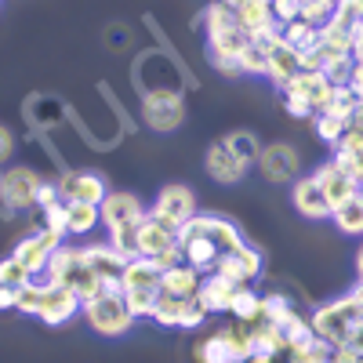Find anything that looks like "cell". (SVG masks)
<instances>
[{
  "mask_svg": "<svg viewBox=\"0 0 363 363\" xmlns=\"http://www.w3.org/2000/svg\"><path fill=\"white\" fill-rule=\"evenodd\" d=\"M11 153H15V135H11L4 124H0V164H8Z\"/></svg>",
  "mask_w": 363,
  "mask_h": 363,
  "instance_id": "7dc6e473",
  "label": "cell"
},
{
  "mask_svg": "<svg viewBox=\"0 0 363 363\" xmlns=\"http://www.w3.org/2000/svg\"><path fill=\"white\" fill-rule=\"evenodd\" d=\"M84 251V262L99 272V280L106 284V287H120V272H124V255H116L109 244H87V247H80Z\"/></svg>",
  "mask_w": 363,
  "mask_h": 363,
  "instance_id": "ffe728a7",
  "label": "cell"
},
{
  "mask_svg": "<svg viewBox=\"0 0 363 363\" xmlns=\"http://www.w3.org/2000/svg\"><path fill=\"white\" fill-rule=\"evenodd\" d=\"M62 244L55 233H48V229H40V233H33V236H26V240H18V247L11 251V258H18L22 265H26V272L29 277H37V272H44L48 269V258H51V251Z\"/></svg>",
  "mask_w": 363,
  "mask_h": 363,
  "instance_id": "9a60e30c",
  "label": "cell"
},
{
  "mask_svg": "<svg viewBox=\"0 0 363 363\" xmlns=\"http://www.w3.org/2000/svg\"><path fill=\"white\" fill-rule=\"evenodd\" d=\"M44 277H48V284L69 287V291L80 298V306L95 301V298L106 291V284L99 280V272L84 262V251H80V247H66V244H58V247L51 251Z\"/></svg>",
  "mask_w": 363,
  "mask_h": 363,
  "instance_id": "7a4b0ae2",
  "label": "cell"
},
{
  "mask_svg": "<svg viewBox=\"0 0 363 363\" xmlns=\"http://www.w3.org/2000/svg\"><path fill=\"white\" fill-rule=\"evenodd\" d=\"M40 294H44V284H37V280L22 284V287H18L15 309H18V313H29V316H37V309H40Z\"/></svg>",
  "mask_w": 363,
  "mask_h": 363,
  "instance_id": "f35d334b",
  "label": "cell"
},
{
  "mask_svg": "<svg viewBox=\"0 0 363 363\" xmlns=\"http://www.w3.org/2000/svg\"><path fill=\"white\" fill-rule=\"evenodd\" d=\"M222 145L229 149V153L233 157H240V160H244L247 167L251 164H258V153H262V142L251 135V131H229L225 138H222Z\"/></svg>",
  "mask_w": 363,
  "mask_h": 363,
  "instance_id": "f1b7e54d",
  "label": "cell"
},
{
  "mask_svg": "<svg viewBox=\"0 0 363 363\" xmlns=\"http://www.w3.org/2000/svg\"><path fill=\"white\" fill-rule=\"evenodd\" d=\"M330 222H335L338 233H345V236H363V189H356L345 203H338L330 211Z\"/></svg>",
  "mask_w": 363,
  "mask_h": 363,
  "instance_id": "484cf974",
  "label": "cell"
},
{
  "mask_svg": "<svg viewBox=\"0 0 363 363\" xmlns=\"http://www.w3.org/2000/svg\"><path fill=\"white\" fill-rule=\"evenodd\" d=\"M313 178H316V186H320V193L327 196V203H330V211H335L338 203H345L356 189H363V186H356V182L335 164V160H327V164H320L316 171H313Z\"/></svg>",
  "mask_w": 363,
  "mask_h": 363,
  "instance_id": "ac0fdd59",
  "label": "cell"
},
{
  "mask_svg": "<svg viewBox=\"0 0 363 363\" xmlns=\"http://www.w3.org/2000/svg\"><path fill=\"white\" fill-rule=\"evenodd\" d=\"M182 306H186V298H174V294L160 291L157 301H153V313H149V320H153L157 327H178V320H182Z\"/></svg>",
  "mask_w": 363,
  "mask_h": 363,
  "instance_id": "4dcf8cb0",
  "label": "cell"
},
{
  "mask_svg": "<svg viewBox=\"0 0 363 363\" xmlns=\"http://www.w3.org/2000/svg\"><path fill=\"white\" fill-rule=\"evenodd\" d=\"M349 55H352V62H363V22L352 29V37H349Z\"/></svg>",
  "mask_w": 363,
  "mask_h": 363,
  "instance_id": "c3c4849f",
  "label": "cell"
},
{
  "mask_svg": "<svg viewBox=\"0 0 363 363\" xmlns=\"http://www.w3.org/2000/svg\"><path fill=\"white\" fill-rule=\"evenodd\" d=\"M356 272H359V284H363V247L356 251Z\"/></svg>",
  "mask_w": 363,
  "mask_h": 363,
  "instance_id": "816d5d0a",
  "label": "cell"
},
{
  "mask_svg": "<svg viewBox=\"0 0 363 363\" xmlns=\"http://www.w3.org/2000/svg\"><path fill=\"white\" fill-rule=\"evenodd\" d=\"M211 272H218V277L233 280L236 287H244L255 277H262V255L244 244V247H236L229 255H218V262H215V269H211Z\"/></svg>",
  "mask_w": 363,
  "mask_h": 363,
  "instance_id": "4fadbf2b",
  "label": "cell"
},
{
  "mask_svg": "<svg viewBox=\"0 0 363 363\" xmlns=\"http://www.w3.org/2000/svg\"><path fill=\"white\" fill-rule=\"evenodd\" d=\"M280 91H284V95L301 99V102H309L313 113H323L327 102H330V91H335V84H330L320 69H301V73H294Z\"/></svg>",
  "mask_w": 363,
  "mask_h": 363,
  "instance_id": "30bf717a",
  "label": "cell"
},
{
  "mask_svg": "<svg viewBox=\"0 0 363 363\" xmlns=\"http://www.w3.org/2000/svg\"><path fill=\"white\" fill-rule=\"evenodd\" d=\"M291 203H294L298 215H306V218H316V222L330 218V203H327V196L320 193V186H316L313 174H298V178H294Z\"/></svg>",
  "mask_w": 363,
  "mask_h": 363,
  "instance_id": "e0dca14e",
  "label": "cell"
},
{
  "mask_svg": "<svg viewBox=\"0 0 363 363\" xmlns=\"http://www.w3.org/2000/svg\"><path fill=\"white\" fill-rule=\"evenodd\" d=\"M55 186H58V196L66 203H91V207H99L109 193L106 178L95 174V171H69V174L58 178Z\"/></svg>",
  "mask_w": 363,
  "mask_h": 363,
  "instance_id": "ba28073f",
  "label": "cell"
},
{
  "mask_svg": "<svg viewBox=\"0 0 363 363\" xmlns=\"http://www.w3.org/2000/svg\"><path fill=\"white\" fill-rule=\"evenodd\" d=\"M29 280H33V277H29V272H26V265L18 262V258H4V262H0V287H22V284H29Z\"/></svg>",
  "mask_w": 363,
  "mask_h": 363,
  "instance_id": "8d00e7d4",
  "label": "cell"
},
{
  "mask_svg": "<svg viewBox=\"0 0 363 363\" xmlns=\"http://www.w3.org/2000/svg\"><path fill=\"white\" fill-rule=\"evenodd\" d=\"M356 99H363V62H352V73H349V84H345Z\"/></svg>",
  "mask_w": 363,
  "mask_h": 363,
  "instance_id": "681fc988",
  "label": "cell"
},
{
  "mask_svg": "<svg viewBox=\"0 0 363 363\" xmlns=\"http://www.w3.org/2000/svg\"><path fill=\"white\" fill-rule=\"evenodd\" d=\"M80 309H84V306H80V298H77L69 287H62V284H48V280H44V294H40L37 320H44L48 327H62V323H69Z\"/></svg>",
  "mask_w": 363,
  "mask_h": 363,
  "instance_id": "9c48e42d",
  "label": "cell"
},
{
  "mask_svg": "<svg viewBox=\"0 0 363 363\" xmlns=\"http://www.w3.org/2000/svg\"><path fill=\"white\" fill-rule=\"evenodd\" d=\"M309 327H313V335L323 338L327 345H356L359 335H363V306H359L356 291L320 306L313 313Z\"/></svg>",
  "mask_w": 363,
  "mask_h": 363,
  "instance_id": "6da1fadb",
  "label": "cell"
},
{
  "mask_svg": "<svg viewBox=\"0 0 363 363\" xmlns=\"http://www.w3.org/2000/svg\"><path fill=\"white\" fill-rule=\"evenodd\" d=\"M352 124H359V128H363V99H359V106H356V116H352Z\"/></svg>",
  "mask_w": 363,
  "mask_h": 363,
  "instance_id": "f5cc1de1",
  "label": "cell"
},
{
  "mask_svg": "<svg viewBox=\"0 0 363 363\" xmlns=\"http://www.w3.org/2000/svg\"><path fill=\"white\" fill-rule=\"evenodd\" d=\"M99 225V207L91 203H66V229L69 236H87Z\"/></svg>",
  "mask_w": 363,
  "mask_h": 363,
  "instance_id": "f546056e",
  "label": "cell"
},
{
  "mask_svg": "<svg viewBox=\"0 0 363 363\" xmlns=\"http://www.w3.org/2000/svg\"><path fill=\"white\" fill-rule=\"evenodd\" d=\"M178 244V229H171L167 222L153 218L145 211V218L138 222V255L142 258H160L164 251H171Z\"/></svg>",
  "mask_w": 363,
  "mask_h": 363,
  "instance_id": "2e32d148",
  "label": "cell"
},
{
  "mask_svg": "<svg viewBox=\"0 0 363 363\" xmlns=\"http://www.w3.org/2000/svg\"><path fill=\"white\" fill-rule=\"evenodd\" d=\"M44 186V178L29 167H8L0 171V200L8 211H22V207H37V193Z\"/></svg>",
  "mask_w": 363,
  "mask_h": 363,
  "instance_id": "8992f818",
  "label": "cell"
},
{
  "mask_svg": "<svg viewBox=\"0 0 363 363\" xmlns=\"http://www.w3.org/2000/svg\"><path fill=\"white\" fill-rule=\"evenodd\" d=\"M265 62H269V55H265V48H258L255 40L240 51V69L251 73V77H265Z\"/></svg>",
  "mask_w": 363,
  "mask_h": 363,
  "instance_id": "d590c367",
  "label": "cell"
},
{
  "mask_svg": "<svg viewBox=\"0 0 363 363\" xmlns=\"http://www.w3.org/2000/svg\"><path fill=\"white\" fill-rule=\"evenodd\" d=\"M269 8H272V22H277L280 29L294 18H301V4L298 0H269Z\"/></svg>",
  "mask_w": 363,
  "mask_h": 363,
  "instance_id": "7bdbcfd3",
  "label": "cell"
},
{
  "mask_svg": "<svg viewBox=\"0 0 363 363\" xmlns=\"http://www.w3.org/2000/svg\"><path fill=\"white\" fill-rule=\"evenodd\" d=\"M196 359L200 363H240L236 352L229 349V342L222 338V330H215V335H207L203 342H196Z\"/></svg>",
  "mask_w": 363,
  "mask_h": 363,
  "instance_id": "83f0119b",
  "label": "cell"
},
{
  "mask_svg": "<svg viewBox=\"0 0 363 363\" xmlns=\"http://www.w3.org/2000/svg\"><path fill=\"white\" fill-rule=\"evenodd\" d=\"M200 277H203V272H196L193 265L182 262V265L160 272V291H167V294H174V298H193L196 287H200Z\"/></svg>",
  "mask_w": 363,
  "mask_h": 363,
  "instance_id": "d4e9b609",
  "label": "cell"
},
{
  "mask_svg": "<svg viewBox=\"0 0 363 363\" xmlns=\"http://www.w3.org/2000/svg\"><path fill=\"white\" fill-rule=\"evenodd\" d=\"M142 120L153 131H174L186 120L182 87H149L142 91Z\"/></svg>",
  "mask_w": 363,
  "mask_h": 363,
  "instance_id": "5b68a950",
  "label": "cell"
},
{
  "mask_svg": "<svg viewBox=\"0 0 363 363\" xmlns=\"http://www.w3.org/2000/svg\"><path fill=\"white\" fill-rule=\"evenodd\" d=\"M84 313H87V323L95 327L99 335H106V338H120V335H128V330L135 327V316L128 309L124 294H120V287H106L95 301H87Z\"/></svg>",
  "mask_w": 363,
  "mask_h": 363,
  "instance_id": "277c9868",
  "label": "cell"
},
{
  "mask_svg": "<svg viewBox=\"0 0 363 363\" xmlns=\"http://www.w3.org/2000/svg\"><path fill=\"white\" fill-rule=\"evenodd\" d=\"M58 200H62V196H58V186H55V182H44L40 193H37V207L44 211V207H51V203H58Z\"/></svg>",
  "mask_w": 363,
  "mask_h": 363,
  "instance_id": "bcb514c9",
  "label": "cell"
},
{
  "mask_svg": "<svg viewBox=\"0 0 363 363\" xmlns=\"http://www.w3.org/2000/svg\"><path fill=\"white\" fill-rule=\"evenodd\" d=\"M298 4H313V0H298Z\"/></svg>",
  "mask_w": 363,
  "mask_h": 363,
  "instance_id": "11a10c76",
  "label": "cell"
},
{
  "mask_svg": "<svg viewBox=\"0 0 363 363\" xmlns=\"http://www.w3.org/2000/svg\"><path fill=\"white\" fill-rule=\"evenodd\" d=\"M160 265L153 258H128L120 272V294H160Z\"/></svg>",
  "mask_w": 363,
  "mask_h": 363,
  "instance_id": "5bb4252c",
  "label": "cell"
},
{
  "mask_svg": "<svg viewBox=\"0 0 363 363\" xmlns=\"http://www.w3.org/2000/svg\"><path fill=\"white\" fill-rule=\"evenodd\" d=\"M218 4H225V8H240L244 0H218Z\"/></svg>",
  "mask_w": 363,
  "mask_h": 363,
  "instance_id": "db71d44e",
  "label": "cell"
},
{
  "mask_svg": "<svg viewBox=\"0 0 363 363\" xmlns=\"http://www.w3.org/2000/svg\"><path fill=\"white\" fill-rule=\"evenodd\" d=\"M203 29H207V48H211V55L240 58V51L251 44L247 29L236 22L233 8L218 4V0H215V4H207V11H203Z\"/></svg>",
  "mask_w": 363,
  "mask_h": 363,
  "instance_id": "3957f363",
  "label": "cell"
},
{
  "mask_svg": "<svg viewBox=\"0 0 363 363\" xmlns=\"http://www.w3.org/2000/svg\"><path fill=\"white\" fill-rule=\"evenodd\" d=\"M244 363H247V359H244Z\"/></svg>",
  "mask_w": 363,
  "mask_h": 363,
  "instance_id": "6f0895ef",
  "label": "cell"
},
{
  "mask_svg": "<svg viewBox=\"0 0 363 363\" xmlns=\"http://www.w3.org/2000/svg\"><path fill=\"white\" fill-rule=\"evenodd\" d=\"M203 167H207V174L215 178V182H222V186H236V182H244V178H247V171H251L240 157H233L222 142H215V145L207 149Z\"/></svg>",
  "mask_w": 363,
  "mask_h": 363,
  "instance_id": "d6986e66",
  "label": "cell"
},
{
  "mask_svg": "<svg viewBox=\"0 0 363 363\" xmlns=\"http://www.w3.org/2000/svg\"><path fill=\"white\" fill-rule=\"evenodd\" d=\"M359 22H363V11H359L356 0H335V15H330L327 26H335L338 33H349V37H352V29H356Z\"/></svg>",
  "mask_w": 363,
  "mask_h": 363,
  "instance_id": "836d02e7",
  "label": "cell"
},
{
  "mask_svg": "<svg viewBox=\"0 0 363 363\" xmlns=\"http://www.w3.org/2000/svg\"><path fill=\"white\" fill-rule=\"evenodd\" d=\"M203 233H207V240H211V244H215L222 255H229V251H236V247L247 244L244 233H240V225L229 222V218H218V215H203Z\"/></svg>",
  "mask_w": 363,
  "mask_h": 363,
  "instance_id": "603a6c76",
  "label": "cell"
},
{
  "mask_svg": "<svg viewBox=\"0 0 363 363\" xmlns=\"http://www.w3.org/2000/svg\"><path fill=\"white\" fill-rule=\"evenodd\" d=\"M356 4H359V11H363V0H356Z\"/></svg>",
  "mask_w": 363,
  "mask_h": 363,
  "instance_id": "9f6ffc18",
  "label": "cell"
},
{
  "mask_svg": "<svg viewBox=\"0 0 363 363\" xmlns=\"http://www.w3.org/2000/svg\"><path fill=\"white\" fill-rule=\"evenodd\" d=\"M233 294H236V284L225 280V277H218V272H203V277H200L196 298L203 301V309H207V313H229Z\"/></svg>",
  "mask_w": 363,
  "mask_h": 363,
  "instance_id": "7402d4cb",
  "label": "cell"
},
{
  "mask_svg": "<svg viewBox=\"0 0 363 363\" xmlns=\"http://www.w3.org/2000/svg\"><path fill=\"white\" fill-rule=\"evenodd\" d=\"M280 37H284L294 51L306 55V51L320 40V29H316V26H309V22H301V18H294V22H287V26L280 29Z\"/></svg>",
  "mask_w": 363,
  "mask_h": 363,
  "instance_id": "d6a6232c",
  "label": "cell"
},
{
  "mask_svg": "<svg viewBox=\"0 0 363 363\" xmlns=\"http://www.w3.org/2000/svg\"><path fill=\"white\" fill-rule=\"evenodd\" d=\"M284 313H291V301L284 298V294H269V298H262V323H277Z\"/></svg>",
  "mask_w": 363,
  "mask_h": 363,
  "instance_id": "b9f144b4",
  "label": "cell"
},
{
  "mask_svg": "<svg viewBox=\"0 0 363 363\" xmlns=\"http://www.w3.org/2000/svg\"><path fill=\"white\" fill-rule=\"evenodd\" d=\"M309 120H313V131H316V138H320V142H327V145H338V138H342V131H345L342 120L327 116V113H313Z\"/></svg>",
  "mask_w": 363,
  "mask_h": 363,
  "instance_id": "e575fe53",
  "label": "cell"
},
{
  "mask_svg": "<svg viewBox=\"0 0 363 363\" xmlns=\"http://www.w3.org/2000/svg\"><path fill=\"white\" fill-rule=\"evenodd\" d=\"M124 301H128V309H131V316H135V320H145L149 313H153L157 294H124Z\"/></svg>",
  "mask_w": 363,
  "mask_h": 363,
  "instance_id": "ee69618b",
  "label": "cell"
},
{
  "mask_svg": "<svg viewBox=\"0 0 363 363\" xmlns=\"http://www.w3.org/2000/svg\"><path fill=\"white\" fill-rule=\"evenodd\" d=\"M258 167L269 182H294L298 171H301V157L298 149L287 145V142H272L258 153Z\"/></svg>",
  "mask_w": 363,
  "mask_h": 363,
  "instance_id": "7c38bea8",
  "label": "cell"
},
{
  "mask_svg": "<svg viewBox=\"0 0 363 363\" xmlns=\"http://www.w3.org/2000/svg\"><path fill=\"white\" fill-rule=\"evenodd\" d=\"M356 106H359V99L342 84V87L330 91V102H327L323 113H327V116H335V120H342V124L349 128V124H352V116H356Z\"/></svg>",
  "mask_w": 363,
  "mask_h": 363,
  "instance_id": "1f68e13d",
  "label": "cell"
},
{
  "mask_svg": "<svg viewBox=\"0 0 363 363\" xmlns=\"http://www.w3.org/2000/svg\"><path fill=\"white\" fill-rule=\"evenodd\" d=\"M236 22L247 29V37H262L265 29H272L277 22H272V8H269V0H244L240 8H233Z\"/></svg>",
  "mask_w": 363,
  "mask_h": 363,
  "instance_id": "cb8c5ba5",
  "label": "cell"
},
{
  "mask_svg": "<svg viewBox=\"0 0 363 363\" xmlns=\"http://www.w3.org/2000/svg\"><path fill=\"white\" fill-rule=\"evenodd\" d=\"M335 15V0H313V4H301V22H309L316 29H323Z\"/></svg>",
  "mask_w": 363,
  "mask_h": 363,
  "instance_id": "74e56055",
  "label": "cell"
},
{
  "mask_svg": "<svg viewBox=\"0 0 363 363\" xmlns=\"http://www.w3.org/2000/svg\"><path fill=\"white\" fill-rule=\"evenodd\" d=\"M229 313H233V320H240V323H258V316H262V294H258L251 284L236 287Z\"/></svg>",
  "mask_w": 363,
  "mask_h": 363,
  "instance_id": "4316f807",
  "label": "cell"
},
{
  "mask_svg": "<svg viewBox=\"0 0 363 363\" xmlns=\"http://www.w3.org/2000/svg\"><path fill=\"white\" fill-rule=\"evenodd\" d=\"M15 301H18L15 287H0V309H15Z\"/></svg>",
  "mask_w": 363,
  "mask_h": 363,
  "instance_id": "f907efd6",
  "label": "cell"
},
{
  "mask_svg": "<svg viewBox=\"0 0 363 363\" xmlns=\"http://www.w3.org/2000/svg\"><path fill=\"white\" fill-rule=\"evenodd\" d=\"M142 218H145V207L135 193L116 189V193H106V200L99 203V225H106L109 233L120 229V225H135Z\"/></svg>",
  "mask_w": 363,
  "mask_h": 363,
  "instance_id": "8fae6325",
  "label": "cell"
},
{
  "mask_svg": "<svg viewBox=\"0 0 363 363\" xmlns=\"http://www.w3.org/2000/svg\"><path fill=\"white\" fill-rule=\"evenodd\" d=\"M211 313L203 309V301L193 294V298H186V306H182V320H178V327L182 330H193V327H203V320H207Z\"/></svg>",
  "mask_w": 363,
  "mask_h": 363,
  "instance_id": "60d3db41",
  "label": "cell"
},
{
  "mask_svg": "<svg viewBox=\"0 0 363 363\" xmlns=\"http://www.w3.org/2000/svg\"><path fill=\"white\" fill-rule=\"evenodd\" d=\"M265 55H269V62H265V77H269L272 84H277V87H284L294 73H301V51H294L284 37H280L277 44H272Z\"/></svg>",
  "mask_w": 363,
  "mask_h": 363,
  "instance_id": "44dd1931",
  "label": "cell"
},
{
  "mask_svg": "<svg viewBox=\"0 0 363 363\" xmlns=\"http://www.w3.org/2000/svg\"><path fill=\"white\" fill-rule=\"evenodd\" d=\"M44 229L55 233L58 240H66V236H69V229H66V200H58V203L44 207Z\"/></svg>",
  "mask_w": 363,
  "mask_h": 363,
  "instance_id": "ab89813d",
  "label": "cell"
},
{
  "mask_svg": "<svg viewBox=\"0 0 363 363\" xmlns=\"http://www.w3.org/2000/svg\"><path fill=\"white\" fill-rule=\"evenodd\" d=\"M149 215L167 222L171 229H178V225H186L196 215V196H193L189 186H178V182H174V186L160 189V196L153 200V207H149Z\"/></svg>",
  "mask_w": 363,
  "mask_h": 363,
  "instance_id": "52a82bcc",
  "label": "cell"
},
{
  "mask_svg": "<svg viewBox=\"0 0 363 363\" xmlns=\"http://www.w3.org/2000/svg\"><path fill=\"white\" fill-rule=\"evenodd\" d=\"M211 62H215V69L222 77H244V69H240V58H222V55H211Z\"/></svg>",
  "mask_w": 363,
  "mask_h": 363,
  "instance_id": "f6af8a7d",
  "label": "cell"
}]
</instances>
